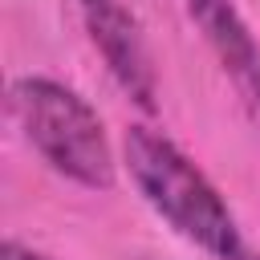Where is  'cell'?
I'll use <instances>...</instances> for the list:
<instances>
[{"mask_svg":"<svg viewBox=\"0 0 260 260\" xmlns=\"http://www.w3.org/2000/svg\"><path fill=\"white\" fill-rule=\"evenodd\" d=\"M122 150H126V167L142 199L179 236H187L215 260H260V252L244 240L223 195L167 134L150 126H130Z\"/></svg>","mask_w":260,"mask_h":260,"instance_id":"obj_1","label":"cell"},{"mask_svg":"<svg viewBox=\"0 0 260 260\" xmlns=\"http://www.w3.org/2000/svg\"><path fill=\"white\" fill-rule=\"evenodd\" d=\"M12 114L53 171L77 179L81 187L114 183V154L102 118L69 85L49 77H20L12 85Z\"/></svg>","mask_w":260,"mask_h":260,"instance_id":"obj_2","label":"cell"},{"mask_svg":"<svg viewBox=\"0 0 260 260\" xmlns=\"http://www.w3.org/2000/svg\"><path fill=\"white\" fill-rule=\"evenodd\" d=\"M0 260H49V256H41V252H32V248H24V244H16V240H4Z\"/></svg>","mask_w":260,"mask_h":260,"instance_id":"obj_5","label":"cell"},{"mask_svg":"<svg viewBox=\"0 0 260 260\" xmlns=\"http://www.w3.org/2000/svg\"><path fill=\"white\" fill-rule=\"evenodd\" d=\"M195 24L203 28V37L211 41L215 57L223 61V69L232 73L236 89L248 98V106L260 118V45L248 32V24L240 20L232 0H187Z\"/></svg>","mask_w":260,"mask_h":260,"instance_id":"obj_4","label":"cell"},{"mask_svg":"<svg viewBox=\"0 0 260 260\" xmlns=\"http://www.w3.org/2000/svg\"><path fill=\"white\" fill-rule=\"evenodd\" d=\"M81 16L89 28V41L106 57L118 85L142 110H154V65H150V49L138 16L122 0H81Z\"/></svg>","mask_w":260,"mask_h":260,"instance_id":"obj_3","label":"cell"}]
</instances>
